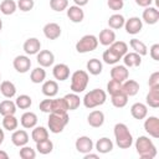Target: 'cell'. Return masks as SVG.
Listing matches in <instances>:
<instances>
[{
    "mask_svg": "<svg viewBox=\"0 0 159 159\" xmlns=\"http://www.w3.org/2000/svg\"><path fill=\"white\" fill-rule=\"evenodd\" d=\"M135 149H137V153L139 154V157L142 159H153V158H155V155L158 153L157 147L154 145L152 139H149L145 135H140L137 138Z\"/></svg>",
    "mask_w": 159,
    "mask_h": 159,
    "instance_id": "6da1fadb",
    "label": "cell"
},
{
    "mask_svg": "<svg viewBox=\"0 0 159 159\" xmlns=\"http://www.w3.org/2000/svg\"><path fill=\"white\" fill-rule=\"evenodd\" d=\"M116 143L120 149H128L133 144V137L124 123H117L113 129Z\"/></svg>",
    "mask_w": 159,
    "mask_h": 159,
    "instance_id": "7a4b0ae2",
    "label": "cell"
},
{
    "mask_svg": "<svg viewBox=\"0 0 159 159\" xmlns=\"http://www.w3.org/2000/svg\"><path fill=\"white\" fill-rule=\"evenodd\" d=\"M106 99H107V93L101 88H94V89H92L84 94L82 102H83V106L86 108L92 109V108H96L98 106L104 104Z\"/></svg>",
    "mask_w": 159,
    "mask_h": 159,
    "instance_id": "3957f363",
    "label": "cell"
},
{
    "mask_svg": "<svg viewBox=\"0 0 159 159\" xmlns=\"http://www.w3.org/2000/svg\"><path fill=\"white\" fill-rule=\"evenodd\" d=\"M48 120H47V125L51 133L53 134H58L61 133L65 127L70 122V117L67 114V112L63 113H48Z\"/></svg>",
    "mask_w": 159,
    "mask_h": 159,
    "instance_id": "277c9868",
    "label": "cell"
},
{
    "mask_svg": "<svg viewBox=\"0 0 159 159\" xmlns=\"http://www.w3.org/2000/svg\"><path fill=\"white\" fill-rule=\"evenodd\" d=\"M89 76L83 70H77L71 76V91L73 93H81L87 88Z\"/></svg>",
    "mask_w": 159,
    "mask_h": 159,
    "instance_id": "5b68a950",
    "label": "cell"
},
{
    "mask_svg": "<svg viewBox=\"0 0 159 159\" xmlns=\"http://www.w3.org/2000/svg\"><path fill=\"white\" fill-rule=\"evenodd\" d=\"M98 46V39L94 35H84L76 43V51L78 53H86L94 51Z\"/></svg>",
    "mask_w": 159,
    "mask_h": 159,
    "instance_id": "8992f818",
    "label": "cell"
},
{
    "mask_svg": "<svg viewBox=\"0 0 159 159\" xmlns=\"http://www.w3.org/2000/svg\"><path fill=\"white\" fill-rule=\"evenodd\" d=\"M144 129L152 138H159V118L150 116L144 120Z\"/></svg>",
    "mask_w": 159,
    "mask_h": 159,
    "instance_id": "52a82bcc",
    "label": "cell"
},
{
    "mask_svg": "<svg viewBox=\"0 0 159 159\" xmlns=\"http://www.w3.org/2000/svg\"><path fill=\"white\" fill-rule=\"evenodd\" d=\"M12 66L19 73H26L31 67V60L26 55H19L14 58Z\"/></svg>",
    "mask_w": 159,
    "mask_h": 159,
    "instance_id": "ba28073f",
    "label": "cell"
},
{
    "mask_svg": "<svg viewBox=\"0 0 159 159\" xmlns=\"http://www.w3.org/2000/svg\"><path fill=\"white\" fill-rule=\"evenodd\" d=\"M142 27H143V21L138 16L129 17L124 22V29H125L127 34H129V35H137V34H139L140 30H142Z\"/></svg>",
    "mask_w": 159,
    "mask_h": 159,
    "instance_id": "9c48e42d",
    "label": "cell"
},
{
    "mask_svg": "<svg viewBox=\"0 0 159 159\" xmlns=\"http://www.w3.org/2000/svg\"><path fill=\"white\" fill-rule=\"evenodd\" d=\"M75 147H76V149H77L78 153L87 154V153H89V152L93 150V142H92V139L89 137L82 135V137H78L76 139Z\"/></svg>",
    "mask_w": 159,
    "mask_h": 159,
    "instance_id": "30bf717a",
    "label": "cell"
},
{
    "mask_svg": "<svg viewBox=\"0 0 159 159\" xmlns=\"http://www.w3.org/2000/svg\"><path fill=\"white\" fill-rule=\"evenodd\" d=\"M36 60H37V63L41 67L46 68V67H50V66L53 65V62H55V55L50 50H40L37 52Z\"/></svg>",
    "mask_w": 159,
    "mask_h": 159,
    "instance_id": "8fae6325",
    "label": "cell"
},
{
    "mask_svg": "<svg viewBox=\"0 0 159 159\" xmlns=\"http://www.w3.org/2000/svg\"><path fill=\"white\" fill-rule=\"evenodd\" d=\"M42 31H43L45 37L48 39V40H57L61 36V32H62L61 26L56 22H47L43 26Z\"/></svg>",
    "mask_w": 159,
    "mask_h": 159,
    "instance_id": "7c38bea8",
    "label": "cell"
},
{
    "mask_svg": "<svg viewBox=\"0 0 159 159\" xmlns=\"http://www.w3.org/2000/svg\"><path fill=\"white\" fill-rule=\"evenodd\" d=\"M128 77H129V71H128V67H125L124 65H116L111 70L112 80H116L118 82H124Z\"/></svg>",
    "mask_w": 159,
    "mask_h": 159,
    "instance_id": "4fadbf2b",
    "label": "cell"
},
{
    "mask_svg": "<svg viewBox=\"0 0 159 159\" xmlns=\"http://www.w3.org/2000/svg\"><path fill=\"white\" fill-rule=\"evenodd\" d=\"M142 20L148 25H154L159 20V11L157 7L147 6L142 14Z\"/></svg>",
    "mask_w": 159,
    "mask_h": 159,
    "instance_id": "5bb4252c",
    "label": "cell"
},
{
    "mask_svg": "<svg viewBox=\"0 0 159 159\" xmlns=\"http://www.w3.org/2000/svg\"><path fill=\"white\" fill-rule=\"evenodd\" d=\"M66 12H67V17L72 22H75V24H80L84 19V12H83V10H82L81 6L72 5V6H70V7L66 9Z\"/></svg>",
    "mask_w": 159,
    "mask_h": 159,
    "instance_id": "9a60e30c",
    "label": "cell"
},
{
    "mask_svg": "<svg viewBox=\"0 0 159 159\" xmlns=\"http://www.w3.org/2000/svg\"><path fill=\"white\" fill-rule=\"evenodd\" d=\"M22 48L26 55H37V52L41 50V42L37 37H30L24 42Z\"/></svg>",
    "mask_w": 159,
    "mask_h": 159,
    "instance_id": "2e32d148",
    "label": "cell"
},
{
    "mask_svg": "<svg viewBox=\"0 0 159 159\" xmlns=\"http://www.w3.org/2000/svg\"><path fill=\"white\" fill-rule=\"evenodd\" d=\"M52 75L57 81H66L70 77V67L66 63H57L53 66Z\"/></svg>",
    "mask_w": 159,
    "mask_h": 159,
    "instance_id": "e0dca14e",
    "label": "cell"
},
{
    "mask_svg": "<svg viewBox=\"0 0 159 159\" xmlns=\"http://www.w3.org/2000/svg\"><path fill=\"white\" fill-rule=\"evenodd\" d=\"M130 114H132V117L134 119H138V120L144 119L148 116V107H147V104L140 103V102H137V103L132 104Z\"/></svg>",
    "mask_w": 159,
    "mask_h": 159,
    "instance_id": "ac0fdd59",
    "label": "cell"
},
{
    "mask_svg": "<svg viewBox=\"0 0 159 159\" xmlns=\"http://www.w3.org/2000/svg\"><path fill=\"white\" fill-rule=\"evenodd\" d=\"M11 142L15 147H24L29 143V134L24 129H15L11 134Z\"/></svg>",
    "mask_w": 159,
    "mask_h": 159,
    "instance_id": "d6986e66",
    "label": "cell"
},
{
    "mask_svg": "<svg viewBox=\"0 0 159 159\" xmlns=\"http://www.w3.org/2000/svg\"><path fill=\"white\" fill-rule=\"evenodd\" d=\"M97 39H98V43L103 46H111L116 41V32L112 29H103Z\"/></svg>",
    "mask_w": 159,
    "mask_h": 159,
    "instance_id": "ffe728a7",
    "label": "cell"
},
{
    "mask_svg": "<svg viewBox=\"0 0 159 159\" xmlns=\"http://www.w3.org/2000/svg\"><path fill=\"white\" fill-rule=\"evenodd\" d=\"M87 122L91 127L99 128L104 123V113L102 111H92L87 117Z\"/></svg>",
    "mask_w": 159,
    "mask_h": 159,
    "instance_id": "44dd1931",
    "label": "cell"
},
{
    "mask_svg": "<svg viewBox=\"0 0 159 159\" xmlns=\"http://www.w3.org/2000/svg\"><path fill=\"white\" fill-rule=\"evenodd\" d=\"M122 92L125 93L128 97L135 96L139 92V83L135 80H125L122 82Z\"/></svg>",
    "mask_w": 159,
    "mask_h": 159,
    "instance_id": "7402d4cb",
    "label": "cell"
},
{
    "mask_svg": "<svg viewBox=\"0 0 159 159\" xmlns=\"http://www.w3.org/2000/svg\"><path fill=\"white\" fill-rule=\"evenodd\" d=\"M123 63L125 67H139L142 63V56L137 52H127L123 57Z\"/></svg>",
    "mask_w": 159,
    "mask_h": 159,
    "instance_id": "603a6c76",
    "label": "cell"
},
{
    "mask_svg": "<svg viewBox=\"0 0 159 159\" xmlns=\"http://www.w3.org/2000/svg\"><path fill=\"white\" fill-rule=\"evenodd\" d=\"M41 89H42V93H43L46 97L52 98V97H55V96L58 93V84H57L56 81L48 80V81H45V82H43Z\"/></svg>",
    "mask_w": 159,
    "mask_h": 159,
    "instance_id": "cb8c5ba5",
    "label": "cell"
},
{
    "mask_svg": "<svg viewBox=\"0 0 159 159\" xmlns=\"http://www.w3.org/2000/svg\"><path fill=\"white\" fill-rule=\"evenodd\" d=\"M20 123L24 128L31 129L37 124V116L34 112H25L20 118Z\"/></svg>",
    "mask_w": 159,
    "mask_h": 159,
    "instance_id": "d4e9b609",
    "label": "cell"
},
{
    "mask_svg": "<svg viewBox=\"0 0 159 159\" xmlns=\"http://www.w3.org/2000/svg\"><path fill=\"white\" fill-rule=\"evenodd\" d=\"M112 149H113V142L107 137H102L96 142V150L101 154H107L112 152Z\"/></svg>",
    "mask_w": 159,
    "mask_h": 159,
    "instance_id": "484cf974",
    "label": "cell"
},
{
    "mask_svg": "<svg viewBox=\"0 0 159 159\" xmlns=\"http://www.w3.org/2000/svg\"><path fill=\"white\" fill-rule=\"evenodd\" d=\"M16 104L15 102H12L10 98L7 99H4L0 102V114L4 117V116H10V114H15L16 113Z\"/></svg>",
    "mask_w": 159,
    "mask_h": 159,
    "instance_id": "4316f807",
    "label": "cell"
},
{
    "mask_svg": "<svg viewBox=\"0 0 159 159\" xmlns=\"http://www.w3.org/2000/svg\"><path fill=\"white\" fill-rule=\"evenodd\" d=\"M145 102H147V106H149L152 108L159 107V87H154V88L149 89L147 98H145Z\"/></svg>",
    "mask_w": 159,
    "mask_h": 159,
    "instance_id": "83f0119b",
    "label": "cell"
},
{
    "mask_svg": "<svg viewBox=\"0 0 159 159\" xmlns=\"http://www.w3.org/2000/svg\"><path fill=\"white\" fill-rule=\"evenodd\" d=\"M0 92L5 98H12L16 94V87L11 81H2L0 84Z\"/></svg>",
    "mask_w": 159,
    "mask_h": 159,
    "instance_id": "f1b7e54d",
    "label": "cell"
},
{
    "mask_svg": "<svg viewBox=\"0 0 159 159\" xmlns=\"http://www.w3.org/2000/svg\"><path fill=\"white\" fill-rule=\"evenodd\" d=\"M124 22H125V19L123 15L120 14H113L109 16L108 19V26L109 29L112 30H118V29H122L124 26Z\"/></svg>",
    "mask_w": 159,
    "mask_h": 159,
    "instance_id": "f546056e",
    "label": "cell"
},
{
    "mask_svg": "<svg viewBox=\"0 0 159 159\" xmlns=\"http://www.w3.org/2000/svg\"><path fill=\"white\" fill-rule=\"evenodd\" d=\"M63 98L66 101V104H67L68 111H75L81 104V98H80V96L77 93H73V92L72 93H67Z\"/></svg>",
    "mask_w": 159,
    "mask_h": 159,
    "instance_id": "4dcf8cb0",
    "label": "cell"
},
{
    "mask_svg": "<svg viewBox=\"0 0 159 159\" xmlns=\"http://www.w3.org/2000/svg\"><path fill=\"white\" fill-rule=\"evenodd\" d=\"M67 111L68 108H67V104L63 97L51 99V113H63Z\"/></svg>",
    "mask_w": 159,
    "mask_h": 159,
    "instance_id": "1f68e13d",
    "label": "cell"
},
{
    "mask_svg": "<svg viewBox=\"0 0 159 159\" xmlns=\"http://www.w3.org/2000/svg\"><path fill=\"white\" fill-rule=\"evenodd\" d=\"M129 46L132 47V50H133L134 52H137V53L140 55V56H145V55L148 53V47H147V45H145L143 41L138 40V39H132V40L129 41Z\"/></svg>",
    "mask_w": 159,
    "mask_h": 159,
    "instance_id": "d6a6232c",
    "label": "cell"
},
{
    "mask_svg": "<svg viewBox=\"0 0 159 159\" xmlns=\"http://www.w3.org/2000/svg\"><path fill=\"white\" fill-rule=\"evenodd\" d=\"M86 67H87V71L91 75H93V76L99 75L102 72V70H103V65H102V62L98 58H91V60H88Z\"/></svg>",
    "mask_w": 159,
    "mask_h": 159,
    "instance_id": "836d02e7",
    "label": "cell"
},
{
    "mask_svg": "<svg viewBox=\"0 0 159 159\" xmlns=\"http://www.w3.org/2000/svg\"><path fill=\"white\" fill-rule=\"evenodd\" d=\"M111 101H112V104L116 108H123L128 103V96L120 91V92H118L116 94H112L111 96Z\"/></svg>",
    "mask_w": 159,
    "mask_h": 159,
    "instance_id": "e575fe53",
    "label": "cell"
},
{
    "mask_svg": "<svg viewBox=\"0 0 159 159\" xmlns=\"http://www.w3.org/2000/svg\"><path fill=\"white\" fill-rule=\"evenodd\" d=\"M102 60H103L107 65H116V63L119 62V60H122V57H120L118 53H116V52L109 47L108 50H106V51L103 52Z\"/></svg>",
    "mask_w": 159,
    "mask_h": 159,
    "instance_id": "d590c367",
    "label": "cell"
},
{
    "mask_svg": "<svg viewBox=\"0 0 159 159\" xmlns=\"http://www.w3.org/2000/svg\"><path fill=\"white\" fill-rule=\"evenodd\" d=\"M46 78V71L43 70V67H36L31 71L30 73V81L32 83H42Z\"/></svg>",
    "mask_w": 159,
    "mask_h": 159,
    "instance_id": "8d00e7d4",
    "label": "cell"
},
{
    "mask_svg": "<svg viewBox=\"0 0 159 159\" xmlns=\"http://www.w3.org/2000/svg\"><path fill=\"white\" fill-rule=\"evenodd\" d=\"M36 150L40 153V154H50L52 150H53V143L47 138V139H43V140H40L36 143Z\"/></svg>",
    "mask_w": 159,
    "mask_h": 159,
    "instance_id": "74e56055",
    "label": "cell"
},
{
    "mask_svg": "<svg viewBox=\"0 0 159 159\" xmlns=\"http://www.w3.org/2000/svg\"><path fill=\"white\" fill-rule=\"evenodd\" d=\"M17 9V4L14 0H2L0 4V12L4 15H12Z\"/></svg>",
    "mask_w": 159,
    "mask_h": 159,
    "instance_id": "f35d334b",
    "label": "cell"
},
{
    "mask_svg": "<svg viewBox=\"0 0 159 159\" xmlns=\"http://www.w3.org/2000/svg\"><path fill=\"white\" fill-rule=\"evenodd\" d=\"M19 125V120L15 117V114H10V116H4L2 119V127L4 129L9 130V132H14Z\"/></svg>",
    "mask_w": 159,
    "mask_h": 159,
    "instance_id": "ab89813d",
    "label": "cell"
},
{
    "mask_svg": "<svg viewBox=\"0 0 159 159\" xmlns=\"http://www.w3.org/2000/svg\"><path fill=\"white\" fill-rule=\"evenodd\" d=\"M31 138L35 143L43 140V139H47L48 138V130L45 127H34L32 133H31Z\"/></svg>",
    "mask_w": 159,
    "mask_h": 159,
    "instance_id": "60d3db41",
    "label": "cell"
},
{
    "mask_svg": "<svg viewBox=\"0 0 159 159\" xmlns=\"http://www.w3.org/2000/svg\"><path fill=\"white\" fill-rule=\"evenodd\" d=\"M15 104H16V107L20 108V109H27V108L31 107L32 99H31V97L27 96V94H20V96H17V98L15 99Z\"/></svg>",
    "mask_w": 159,
    "mask_h": 159,
    "instance_id": "b9f144b4",
    "label": "cell"
},
{
    "mask_svg": "<svg viewBox=\"0 0 159 159\" xmlns=\"http://www.w3.org/2000/svg\"><path fill=\"white\" fill-rule=\"evenodd\" d=\"M116 53H118L120 57H123L127 52H128V45L124 41H114L111 46H109Z\"/></svg>",
    "mask_w": 159,
    "mask_h": 159,
    "instance_id": "7bdbcfd3",
    "label": "cell"
},
{
    "mask_svg": "<svg viewBox=\"0 0 159 159\" xmlns=\"http://www.w3.org/2000/svg\"><path fill=\"white\" fill-rule=\"evenodd\" d=\"M50 7L53 11L61 12L68 7V0H50Z\"/></svg>",
    "mask_w": 159,
    "mask_h": 159,
    "instance_id": "ee69618b",
    "label": "cell"
},
{
    "mask_svg": "<svg viewBox=\"0 0 159 159\" xmlns=\"http://www.w3.org/2000/svg\"><path fill=\"white\" fill-rule=\"evenodd\" d=\"M19 155H20L21 159H34V158L36 157V152H35V149H32L31 147L24 145V147H20Z\"/></svg>",
    "mask_w": 159,
    "mask_h": 159,
    "instance_id": "f6af8a7d",
    "label": "cell"
},
{
    "mask_svg": "<svg viewBox=\"0 0 159 159\" xmlns=\"http://www.w3.org/2000/svg\"><path fill=\"white\" fill-rule=\"evenodd\" d=\"M120 91H122V82H118L116 80H111L107 83V93H109L111 96L116 94V93H118Z\"/></svg>",
    "mask_w": 159,
    "mask_h": 159,
    "instance_id": "bcb514c9",
    "label": "cell"
},
{
    "mask_svg": "<svg viewBox=\"0 0 159 159\" xmlns=\"http://www.w3.org/2000/svg\"><path fill=\"white\" fill-rule=\"evenodd\" d=\"M16 4H17V7L24 12H27V11L32 10L34 6H35V1L34 0H17Z\"/></svg>",
    "mask_w": 159,
    "mask_h": 159,
    "instance_id": "7dc6e473",
    "label": "cell"
},
{
    "mask_svg": "<svg viewBox=\"0 0 159 159\" xmlns=\"http://www.w3.org/2000/svg\"><path fill=\"white\" fill-rule=\"evenodd\" d=\"M107 5H108V7L111 10L118 11V10H122V7L124 6V1L123 0H108Z\"/></svg>",
    "mask_w": 159,
    "mask_h": 159,
    "instance_id": "c3c4849f",
    "label": "cell"
},
{
    "mask_svg": "<svg viewBox=\"0 0 159 159\" xmlns=\"http://www.w3.org/2000/svg\"><path fill=\"white\" fill-rule=\"evenodd\" d=\"M149 88H154V87H159V72L155 71L149 76V81H148Z\"/></svg>",
    "mask_w": 159,
    "mask_h": 159,
    "instance_id": "681fc988",
    "label": "cell"
},
{
    "mask_svg": "<svg viewBox=\"0 0 159 159\" xmlns=\"http://www.w3.org/2000/svg\"><path fill=\"white\" fill-rule=\"evenodd\" d=\"M39 108H40V111L43 112V113H51V99L48 98V99L41 101L40 104H39Z\"/></svg>",
    "mask_w": 159,
    "mask_h": 159,
    "instance_id": "f907efd6",
    "label": "cell"
},
{
    "mask_svg": "<svg viewBox=\"0 0 159 159\" xmlns=\"http://www.w3.org/2000/svg\"><path fill=\"white\" fill-rule=\"evenodd\" d=\"M149 55L154 61H159V43L152 45V47L149 48Z\"/></svg>",
    "mask_w": 159,
    "mask_h": 159,
    "instance_id": "816d5d0a",
    "label": "cell"
},
{
    "mask_svg": "<svg viewBox=\"0 0 159 159\" xmlns=\"http://www.w3.org/2000/svg\"><path fill=\"white\" fill-rule=\"evenodd\" d=\"M134 1H135V4H137L138 6H142V7L150 6L152 2H153V0H134Z\"/></svg>",
    "mask_w": 159,
    "mask_h": 159,
    "instance_id": "f5cc1de1",
    "label": "cell"
},
{
    "mask_svg": "<svg viewBox=\"0 0 159 159\" xmlns=\"http://www.w3.org/2000/svg\"><path fill=\"white\" fill-rule=\"evenodd\" d=\"M73 2H75V5L82 7V6H84V5L88 4V0H73Z\"/></svg>",
    "mask_w": 159,
    "mask_h": 159,
    "instance_id": "db71d44e",
    "label": "cell"
},
{
    "mask_svg": "<svg viewBox=\"0 0 159 159\" xmlns=\"http://www.w3.org/2000/svg\"><path fill=\"white\" fill-rule=\"evenodd\" d=\"M98 159L99 157H98V154H93V153H87V154H84V159Z\"/></svg>",
    "mask_w": 159,
    "mask_h": 159,
    "instance_id": "11a10c76",
    "label": "cell"
},
{
    "mask_svg": "<svg viewBox=\"0 0 159 159\" xmlns=\"http://www.w3.org/2000/svg\"><path fill=\"white\" fill-rule=\"evenodd\" d=\"M0 159H9V154L5 150H0Z\"/></svg>",
    "mask_w": 159,
    "mask_h": 159,
    "instance_id": "9f6ffc18",
    "label": "cell"
},
{
    "mask_svg": "<svg viewBox=\"0 0 159 159\" xmlns=\"http://www.w3.org/2000/svg\"><path fill=\"white\" fill-rule=\"evenodd\" d=\"M4 138H5V134H4V130L0 128V145L2 144V142H4Z\"/></svg>",
    "mask_w": 159,
    "mask_h": 159,
    "instance_id": "6f0895ef",
    "label": "cell"
},
{
    "mask_svg": "<svg viewBox=\"0 0 159 159\" xmlns=\"http://www.w3.org/2000/svg\"><path fill=\"white\" fill-rule=\"evenodd\" d=\"M2 30V20H1V17H0V31Z\"/></svg>",
    "mask_w": 159,
    "mask_h": 159,
    "instance_id": "680465c9",
    "label": "cell"
},
{
    "mask_svg": "<svg viewBox=\"0 0 159 159\" xmlns=\"http://www.w3.org/2000/svg\"><path fill=\"white\" fill-rule=\"evenodd\" d=\"M0 80H1V73H0Z\"/></svg>",
    "mask_w": 159,
    "mask_h": 159,
    "instance_id": "91938a15",
    "label": "cell"
},
{
    "mask_svg": "<svg viewBox=\"0 0 159 159\" xmlns=\"http://www.w3.org/2000/svg\"><path fill=\"white\" fill-rule=\"evenodd\" d=\"M0 52H1V48H0Z\"/></svg>",
    "mask_w": 159,
    "mask_h": 159,
    "instance_id": "94428289",
    "label": "cell"
}]
</instances>
